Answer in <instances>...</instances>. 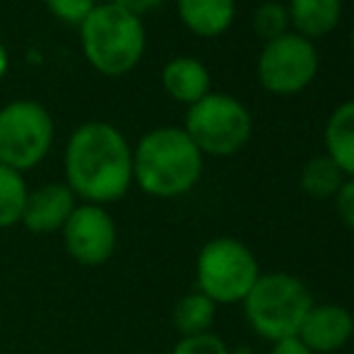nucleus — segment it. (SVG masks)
I'll return each mask as SVG.
<instances>
[{
	"label": "nucleus",
	"mask_w": 354,
	"mask_h": 354,
	"mask_svg": "<svg viewBox=\"0 0 354 354\" xmlns=\"http://www.w3.org/2000/svg\"><path fill=\"white\" fill-rule=\"evenodd\" d=\"M270 354H313V352L297 335V337H284L280 342H272Z\"/></svg>",
	"instance_id": "nucleus-24"
},
{
	"label": "nucleus",
	"mask_w": 354,
	"mask_h": 354,
	"mask_svg": "<svg viewBox=\"0 0 354 354\" xmlns=\"http://www.w3.org/2000/svg\"><path fill=\"white\" fill-rule=\"evenodd\" d=\"M229 354H253V350H251V347H234Z\"/></svg>",
	"instance_id": "nucleus-26"
},
{
	"label": "nucleus",
	"mask_w": 354,
	"mask_h": 354,
	"mask_svg": "<svg viewBox=\"0 0 354 354\" xmlns=\"http://www.w3.org/2000/svg\"><path fill=\"white\" fill-rule=\"evenodd\" d=\"M323 140L328 157L347 178H354V99H347L333 109L323 131Z\"/></svg>",
	"instance_id": "nucleus-15"
},
{
	"label": "nucleus",
	"mask_w": 354,
	"mask_h": 354,
	"mask_svg": "<svg viewBox=\"0 0 354 354\" xmlns=\"http://www.w3.org/2000/svg\"><path fill=\"white\" fill-rule=\"evenodd\" d=\"M46 8L56 19L71 24V27H80L89 17V12L97 8V0H46Z\"/></svg>",
	"instance_id": "nucleus-21"
},
{
	"label": "nucleus",
	"mask_w": 354,
	"mask_h": 354,
	"mask_svg": "<svg viewBox=\"0 0 354 354\" xmlns=\"http://www.w3.org/2000/svg\"><path fill=\"white\" fill-rule=\"evenodd\" d=\"M77 203L80 201L66 183H44V186L29 191L19 224L39 236L56 234L66 227Z\"/></svg>",
	"instance_id": "nucleus-11"
},
{
	"label": "nucleus",
	"mask_w": 354,
	"mask_h": 354,
	"mask_svg": "<svg viewBox=\"0 0 354 354\" xmlns=\"http://www.w3.org/2000/svg\"><path fill=\"white\" fill-rule=\"evenodd\" d=\"M345 178L347 176L340 171V167L328 154L311 157L301 167V174H299L301 191L308 198H313V201H330V198H335V193L340 191Z\"/></svg>",
	"instance_id": "nucleus-17"
},
{
	"label": "nucleus",
	"mask_w": 354,
	"mask_h": 354,
	"mask_svg": "<svg viewBox=\"0 0 354 354\" xmlns=\"http://www.w3.org/2000/svg\"><path fill=\"white\" fill-rule=\"evenodd\" d=\"M350 44H352V51H354V27H352V32H350Z\"/></svg>",
	"instance_id": "nucleus-27"
},
{
	"label": "nucleus",
	"mask_w": 354,
	"mask_h": 354,
	"mask_svg": "<svg viewBox=\"0 0 354 354\" xmlns=\"http://www.w3.org/2000/svg\"><path fill=\"white\" fill-rule=\"evenodd\" d=\"M261 277L253 251L234 236H214L198 251L196 284L214 304H241Z\"/></svg>",
	"instance_id": "nucleus-5"
},
{
	"label": "nucleus",
	"mask_w": 354,
	"mask_h": 354,
	"mask_svg": "<svg viewBox=\"0 0 354 354\" xmlns=\"http://www.w3.org/2000/svg\"><path fill=\"white\" fill-rule=\"evenodd\" d=\"M10 68V56H8V48L3 46V41H0V80L5 77V73H8Z\"/></svg>",
	"instance_id": "nucleus-25"
},
{
	"label": "nucleus",
	"mask_w": 354,
	"mask_h": 354,
	"mask_svg": "<svg viewBox=\"0 0 354 354\" xmlns=\"http://www.w3.org/2000/svg\"><path fill=\"white\" fill-rule=\"evenodd\" d=\"M63 169L66 186L80 203L106 207L131 191L133 147L116 126L87 121L68 138Z\"/></svg>",
	"instance_id": "nucleus-1"
},
{
	"label": "nucleus",
	"mask_w": 354,
	"mask_h": 354,
	"mask_svg": "<svg viewBox=\"0 0 354 354\" xmlns=\"http://www.w3.org/2000/svg\"><path fill=\"white\" fill-rule=\"evenodd\" d=\"M214 316H217V304L207 299L203 292H188L174 304L171 326L178 333V337H191L210 333Z\"/></svg>",
	"instance_id": "nucleus-16"
},
{
	"label": "nucleus",
	"mask_w": 354,
	"mask_h": 354,
	"mask_svg": "<svg viewBox=\"0 0 354 354\" xmlns=\"http://www.w3.org/2000/svg\"><path fill=\"white\" fill-rule=\"evenodd\" d=\"M232 347L214 333H203V335L178 337V342L171 347L169 354H229Z\"/></svg>",
	"instance_id": "nucleus-20"
},
{
	"label": "nucleus",
	"mask_w": 354,
	"mask_h": 354,
	"mask_svg": "<svg viewBox=\"0 0 354 354\" xmlns=\"http://www.w3.org/2000/svg\"><path fill=\"white\" fill-rule=\"evenodd\" d=\"M56 126L44 104L17 99L0 109V164L24 174L48 157Z\"/></svg>",
	"instance_id": "nucleus-7"
},
{
	"label": "nucleus",
	"mask_w": 354,
	"mask_h": 354,
	"mask_svg": "<svg viewBox=\"0 0 354 354\" xmlns=\"http://www.w3.org/2000/svg\"><path fill=\"white\" fill-rule=\"evenodd\" d=\"M333 201H335L337 217L342 219V224L350 232H354V178H345V183L340 186Z\"/></svg>",
	"instance_id": "nucleus-22"
},
{
	"label": "nucleus",
	"mask_w": 354,
	"mask_h": 354,
	"mask_svg": "<svg viewBox=\"0 0 354 354\" xmlns=\"http://www.w3.org/2000/svg\"><path fill=\"white\" fill-rule=\"evenodd\" d=\"M178 19L201 39H217L232 27L236 0H176Z\"/></svg>",
	"instance_id": "nucleus-13"
},
{
	"label": "nucleus",
	"mask_w": 354,
	"mask_h": 354,
	"mask_svg": "<svg viewBox=\"0 0 354 354\" xmlns=\"http://www.w3.org/2000/svg\"><path fill=\"white\" fill-rule=\"evenodd\" d=\"M352 335L354 316L340 304H313L299 330V340L313 354L340 352Z\"/></svg>",
	"instance_id": "nucleus-10"
},
{
	"label": "nucleus",
	"mask_w": 354,
	"mask_h": 354,
	"mask_svg": "<svg viewBox=\"0 0 354 354\" xmlns=\"http://www.w3.org/2000/svg\"><path fill=\"white\" fill-rule=\"evenodd\" d=\"M183 131L203 157H232L251 140L253 118L246 104L236 97L210 92L205 99L188 106Z\"/></svg>",
	"instance_id": "nucleus-6"
},
{
	"label": "nucleus",
	"mask_w": 354,
	"mask_h": 354,
	"mask_svg": "<svg viewBox=\"0 0 354 354\" xmlns=\"http://www.w3.org/2000/svg\"><path fill=\"white\" fill-rule=\"evenodd\" d=\"M80 44L94 71L106 77H121L142 61L147 32L142 17L118 5L102 3L80 24Z\"/></svg>",
	"instance_id": "nucleus-3"
},
{
	"label": "nucleus",
	"mask_w": 354,
	"mask_h": 354,
	"mask_svg": "<svg viewBox=\"0 0 354 354\" xmlns=\"http://www.w3.org/2000/svg\"><path fill=\"white\" fill-rule=\"evenodd\" d=\"M243 316L256 335L268 342L297 337L313 306L308 287L289 272H261L243 299Z\"/></svg>",
	"instance_id": "nucleus-4"
},
{
	"label": "nucleus",
	"mask_w": 354,
	"mask_h": 354,
	"mask_svg": "<svg viewBox=\"0 0 354 354\" xmlns=\"http://www.w3.org/2000/svg\"><path fill=\"white\" fill-rule=\"evenodd\" d=\"M287 32H292L287 5L277 3V0H266V3H261L253 10V34L261 41L268 44Z\"/></svg>",
	"instance_id": "nucleus-19"
},
{
	"label": "nucleus",
	"mask_w": 354,
	"mask_h": 354,
	"mask_svg": "<svg viewBox=\"0 0 354 354\" xmlns=\"http://www.w3.org/2000/svg\"><path fill=\"white\" fill-rule=\"evenodd\" d=\"M205 157L183 128L162 126L145 133L133 147V183L162 201L181 198L198 186Z\"/></svg>",
	"instance_id": "nucleus-2"
},
{
	"label": "nucleus",
	"mask_w": 354,
	"mask_h": 354,
	"mask_svg": "<svg viewBox=\"0 0 354 354\" xmlns=\"http://www.w3.org/2000/svg\"><path fill=\"white\" fill-rule=\"evenodd\" d=\"M27 196L29 188L24 174L0 164V229H10L22 222Z\"/></svg>",
	"instance_id": "nucleus-18"
},
{
	"label": "nucleus",
	"mask_w": 354,
	"mask_h": 354,
	"mask_svg": "<svg viewBox=\"0 0 354 354\" xmlns=\"http://www.w3.org/2000/svg\"><path fill=\"white\" fill-rule=\"evenodd\" d=\"M61 234L68 256L84 268L104 266L118 248V227L111 212L92 203H77Z\"/></svg>",
	"instance_id": "nucleus-9"
},
{
	"label": "nucleus",
	"mask_w": 354,
	"mask_h": 354,
	"mask_svg": "<svg viewBox=\"0 0 354 354\" xmlns=\"http://www.w3.org/2000/svg\"><path fill=\"white\" fill-rule=\"evenodd\" d=\"M109 3L118 5V8L128 10V12H133V15H138V17H140V15L149 12V10L159 8L164 0H109Z\"/></svg>",
	"instance_id": "nucleus-23"
},
{
	"label": "nucleus",
	"mask_w": 354,
	"mask_h": 354,
	"mask_svg": "<svg viewBox=\"0 0 354 354\" xmlns=\"http://www.w3.org/2000/svg\"><path fill=\"white\" fill-rule=\"evenodd\" d=\"M289 27L294 34L316 41L335 32L342 19V0H289Z\"/></svg>",
	"instance_id": "nucleus-14"
},
{
	"label": "nucleus",
	"mask_w": 354,
	"mask_h": 354,
	"mask_svg": "<svg viewBox=\"0 0 354 354\" xmlns=\"http://www.w3.org/2000/svg\"><path fill=\"white\" fill-rule=\"evenodd\" d=\"M321 56L316 44L287 32L263 46L256 61V77L272 97H294L301 94L316 80Z\"/></svg>",
	"instance_id": "nucleus-8"
},
{
	"label": "nucleus",
	"mask_w": 354,
	"mask_h": 354,
	"mask_svg": "<svg viewBox=\"0 0 354 354\" xmlns=\"http://www.w3.org/2000/svg\"><path fill=\"white\" fill-rule=\"evenodd\" d=\"M136 354H152V352H136Z\"/></svg>",
	"instance_id": "nucleus-28"
},
{
	"label": "nucleus",
	"mask_w": 354,
	"mask_h": 354,
	"mask_svg": "<svg viewBox=\"0 0 354 354\" xmlns=\"http://www.w3.org/2000/svg\"><path fill=\"white\" fill-rule=\"evenodd\" d=\"M162 84L174 102H181L186 106H193L212 92V77L207 66L191 56L171 58L162 71Z\"/></svg>",
	"instance_id": "nucleus-12"
}]
</instances>
